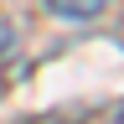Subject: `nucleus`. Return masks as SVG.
<instances>
[{
    "instance_id": "2",
    "label": "nucleus",
    "mask_w": 124,
    "mask_h": 124,
    "mask_svg": "<svg viewBox=\"0 0 124 124\" xmlns=\"http://www.w3.org/2000/svg\"><path fill=\"white\" fill-rule=\"evenodd\" d=\"M119 124H124V114H119Z\"/></svg>"
},
{
    "instance_id": "1",
    "label": "nucleus",
    "mask_w": 124,
    "mask_h": 124,
    "mask_svg": "<svg viewBox=\"0 0 124 124\" xmlns=\"http://www.w3.org/2000/svg\"><path fill=\"white\" fill-rule=\"evenodd\" d=\"M57 16H67V21H88V16H98L108 0H46Z\"/></svg>"
}]
</instances>
